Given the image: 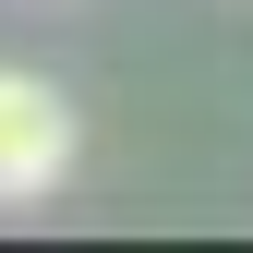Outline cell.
<instances>
[{
	"mask_svg": "<svg viewBox=\"0 0 253 253\" xmlns=\"http://www.w3.org/2000/svg\"><path fill=\"white\" fill-rule=\"evenodd\" d=\"M73 97H60L48 73H12L0 60V205H48L60 181H73Z\"/></svg>",
	"mask_w": 253,
	"mask_h": 253,
	"instance_id": "1",
	"label": "cell"
}]
</instances>
